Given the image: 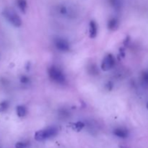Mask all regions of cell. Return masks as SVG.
<instances>
[{
  "label": "cell",
  "instance_id": "6da1fadb",
  "mask_svg": "<svg viewBox=\"0 0 148 148\" xmlns=\"http://www.w3.org/2000/svg\"><path fill=\"white\" fill-rule=\"evenodd\" d=\"M58 130L55 127H48L45 130H39L35 133L34 138L36 141H44L48 139L52 138L57 134Z\"/></svg>",
  "mask_w": 148,
  "mask_h": 148
},
{
  "label": "cell",
  "instance_id": "7a4b0ae2",
  "mask_svg": "<svg viewBox=\"0 0 148 148\" xmlns=\"http://www.w3.org/2000/svg\"><path fill=\"white\" fill-rule=\"evenodd\" d=\"M2 15L14 27H19L22 25L21 18L12 9H5L2 12Z\"/></svg>",
  "mask_w": 148,
  "mask_h": 148
},
{
  "label": "cell",
  "instance_id": "3957f363",
  "mask_svg": "<svg viewBox=\"0 0 148 148\" xmlns=\"http://www.w3.org/2000/svg\"><path fill=\"white\" fill-rule=\"evenodd\" d=\"M48 73L51 79L58 83H64L65 82V76L63 72L58 67L52 66L48 69Z\"/></svg>",
  "mask_w": 148,
  "mask_h": 148
},
{
  "label": "cell",
  "instance_id": "277c9868",
  "mask_svg": "<svg viewBox=\"0 0 148 148\" xmlns=\"http://www.w3.org/2000/svg\"><path fill=\"white\" fill-rule=\"evenodd\" d=\"M114 64H115L114 57L113 56L112 54L109 53V54H107L104 57V59H103L102 63H101V69L103 71H105V72H106V71H108L111 69H112Z\"/></svg>",
  "mask_w": 148,
  "mask_h": 148
},
{
  "label": "cell",
  "instance_id": "5b68a950",
  "mask_svg": "<svg viewBox=\"0 0 148 148\" xmlns=\"http://www.w3.org/2000/svg\"><path fill=\"white\" fill-rule=\"evenodd\" d=\"M55 46L61 51H67L69 49V43L63 38H56L55 40Z\"/></svg>",
  "mask_w": 148,
  "mask_h": 148
},
{
  "label": "cell",
  "instance_id": "8992f818",
  "mask_svg": "<svg viewBox=\"0 0 148 148\" xmlns=\"http://www.w3.org/2000/svg\"><path fill=\"white\" fill-rule=\"evenodd\" d=\"M98 33V27L95 21H90L89 24V36L91 38H95Z\"/></svg>",
  "mask_w": 148,
  "mask_h": 148
},
{
  "label": "cell",
  "instance_id": "52a82bcc",
  "mask_svg": "<svg viewBox=\"0 0 148 148\" xmlns=\"http://www.w3.org/2000/svg\"><path fill=\"white\" fill-rule=\"evenodd\" d=\"M114 135L120 138H127L128 137V131L124 128H116L114 130Z\"/></svg>",
  "mask_w": 148,
  "mask_h": 148
},
{
  "label": "cell",
  "instance_id": "ba28073f",
  "mask_svg": "<svg viewBox=\"0 0 148 148\" xmlns=\"http://www.w3.org/2000/svg\"><path fill=\"white\" fill-rule=\"evenodd\" d=\"M119 22L116 18H111L108 22V27L111 30H115L118 28Z\"/></svg>",
  "mask_w": 148,
  "mask_h": 148
},
{
  "label": "cell",
  "instance_id": "9c48e42d",
  "mask_svg": "<svg viewBox=\"0 0 148 148\" xmlns=\"http://www.w3.org/2000/svg\"><path fill=\"white\" fill-rule=\"evenodd\" d=\"M16 113L19 117H24L27 114V110L23 106H18L16 108Z\"/></svg>",
  "mask_w": 148,
  "mask_h": 148
},
{
  "label": "cell",
  "instance_id": "30bf717a",
  "mask_svg": "<svg viewBox=\"0 0 148 148\" xmlns=\"http://www.w3.org/2000/svg\"><path fill=\"white\" fill-rule=\"evenodd\" d=\"M17 4L20 11L23 13H25L26 10H27V1H26V0H17Z\"/></svg>",
  "mask_w": 148,
  "mask_h": 148
},
{
  "label": "cell",
  "instance_id": "8fae6325",
  "mask_svg": "<svg viewBox=\"0 0 148 148\" xmlns=\"http://www.w3.org/2000/svg\"><path fill=\"white\" fill-rule=\"evenodd\" d=\"M72 128L73 129V130L76 132H80L82 129L85 127V124L82 121H77V122L75 123V124H72Z\"/></svg>",
  "mask_w": 148,
  "mask_h": 148
},
{
  "label": "cell",
  "instance_id": "7c38bea8",
  "mask_svg": "<svg viewBox=\"0 0 148 148\" xmlns=\"http://www.w3.org/2000/svg\"><path fill=\"white\" fill-rule=\"evenodd\" d=\"M9 108V102L7 101H3L0 102V113L7 111Z\"/></svg>",
  "mask_w": 148,
  "mask_h": 148
},
{
  "label": "cell",
  "instance_id": "4fadbf2b",
  "mask_svg": "<svg viewBox=\"0 0 148 148\" xmlns=\"http://www.w3.org/2000/svg\"><path fill=\"white\" fill-rule=\"evenodd\" d=\"M27 145L23 142H18L15 144V148H26Z\"/></svg>",
  "mask_w": 148,
  "mask_h": 148
},
{
  "label": "cell",
  "instance_id": "5bb4252c",
  "mask_svg": "<svg viewBox=\"0 0 148 148\" xmlns=\"http://www.w3.org/2000/svg\"><path fill=\"white\" fill-rule=\"evenodd\" d=\"M29 81V78L27 77L26 76H23L21 77V78H20V82H22V83H27Z\"/></svg>",
  "mask_w": 148,
  "mask_h": 148
},
{
  "label": "cell",
  "instance_id": "9a60e30c",
  "mask_svg": "<svg viewBox=\"0 0 148 148\" xmlns=\"http://www.w3.org/2000/svg\"><path fill=\"white\" fill-rule=\"evenodd\" d=\"M60 10H61V12L62 13V14H66V12H67V10H66V7H61V9H60Z\"/></svg>",
  "mask_w": 148,
  "mask_h": 148
},
{
  "label": "cell",
  "instance_id": "2e32d148",
  "mask_svg": "<svg viewBox=\"0 0 148 148\" xmlns=\"http://www.w3.org/2000/svg\"><path fill=\"white\" fill-rule=\"evenodd\" d=\"M119 148H127V147H124V146H120Z\"/></svg>",
  "mask_w": 148,
  "mask_h": 148
},
{
  "label": "cell",
  "instance_id": "e0dca14e",
  "mask_svg": "<svg viewBox=\"0 0 148 148\" xmlns=\"http://www.w3.org/2000/svg\"><path fill=\"white\" fill-rule=\"evenodd\" d=\"M147 108H148V102H147Z\"/></svg>",
  "mask_w": 148,
  "mask_h": 148
}]
</instances>
